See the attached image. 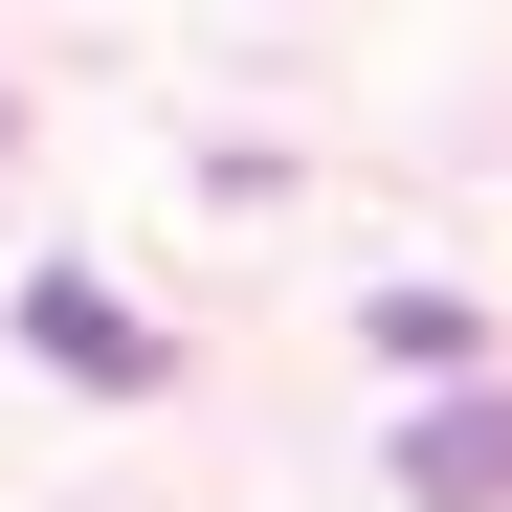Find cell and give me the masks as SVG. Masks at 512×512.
I'll return each instance as SVG.
<instances>
[{"label": "cell", "mask_w": 512, "mask_h": 512, "mask_svg": "<svg viewBox=\"0 0 512 512\" xmlns=\"http://www.w3.org/2000/svg\"><path fill=\"white\" fill-rule=\"evenodd\" d=\"M23 357L90 379V401H156V312H112L90 268H45V290H23Z\"/></svg>", "instance_id": "6da1fadb"}, {"label": "cell", "mask_w": 512, "mask_h": 512, "mask_svg": "<svg viewBox=\"0 0 512 512\" xmlns=\"http://www.w3.org/2000/svg\"><path fill=\"white\" fill-rule=\"evenodd\" d=\"M401 490L423 512H512V401H423L401 423Z\"/></svg>", "instance_id": "7a4b0ae2"}]
</instances>
